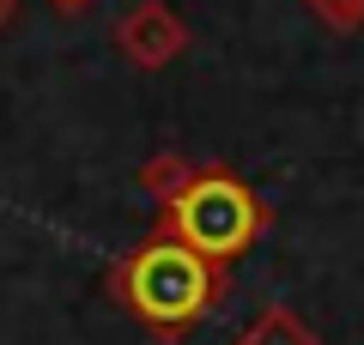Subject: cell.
Returning a JSON list of instances; mask_svg holds the SVG:
<instances>
[{
  "label": "cell",
  "mask_w": 364,
  "mask_h": 345,
  "mask_svg": "<svg viewBox=\"0 0 364 345\" xmlns=\"http://www.w3.org/2000/svg\"><path fill=\"white\" fill-rule=\"evenodd\" d=\"M109 291L146 321L164 339H176L182 327H195L200 315H213L225 297V267L207 255H195L188 243L152 230V243H140L116 273H109Z\"/></svg>",
  "instance_id": "cell-1"
},
{
  "label": "cell",
  "mask_w": 364,
  "mask_h": 345,
  "mask_svg": "<svg viewBox=\"0 0 364 345\" xmlns=\"http://www.w3.org/2000/svg\"><path fill=\"white\" fill-rule=\"evenodd\" d=\"M158 230L176 236V243H188L195 255L231 267L237 255H249V248L261 243L267 206H261V194L249 188L243 176H231V170H195L170 200H158Z\"/></svg>",
  "instance_id": "cell-2"
},
{
  "label": "cell",
  "mask_w": 364,
  "mask_h": 345,
  "mask_svg": "<svg viewBox=\"0 0 364 345\" xmlns=\"http://www.w3.org/2000/svg\"><path fill=\"white\" fill-rule=\"evenodd\" d=\"M182 43H188L182 18L170 6H158V0H146V6H134L122 18V49H128L134 67H170L182 55Z\"/></svg>",
  "instance_id": "cell-3"
},
{
  "label": "cell",
  "mask_w": 364,
  "mask_h": 345,
  "mask_svg": "<svg viewBox=\"0 0 364 345\" xmlns=\"http://www.w3.org/2000/svg\"><path fill=\"white\" fill-rule=\"evenodd\" d=\"M237 345H322V339L310 333L304 315H291L286 303H273V309H261V315L237 333Z\"/></svg>",
  "instance_id": "cell-4"
},
{
  "label": "cell",
  "mask_w": 364,
  "mask_h": 345,
  "mask_svg": "<svg viewBox=\"0 0 364 345\" xmlns=\"http://www.w3.org/2000/svg\"><path fill=\"white\" fill-rule=\"evenodd\" d=\"M188 176H195V170H188V158H176V152L152 158V164L140 170V182H146V188L158 194V200H170V194H176V188H182V182H188Z\"/></svg>",
  "instance_id": "cell-5"
},
{
  "label": "cell",
  "mask_w": 364,
  "mask_h": 345,
  "mask_svg": "<svg viewBox=\"0 0 364 345\" xmlns=\"http://www.w3.org/2000/svg\"><path fill=\"white\" fill-rule=\"evenodd\" d=\"M13 6H18V0H0V25H6V18H13Z\"/></svg>",
  "instance_id": "cell-6"
},
{
  "label": "cell",
  "mask_w": 364,
  "mask_h": 345,
  "mask_svg": "<svg viewBox=\"0 0 364 345\" xmlns=\"http://www.w3.org/2000/svg\"><path fill=\"white\" fill-rule=\"evenodd\" d=\"M55 6H91V0H55Z\"/></svg>",
  "instance_id": "cell-7"
}]
</instances>
